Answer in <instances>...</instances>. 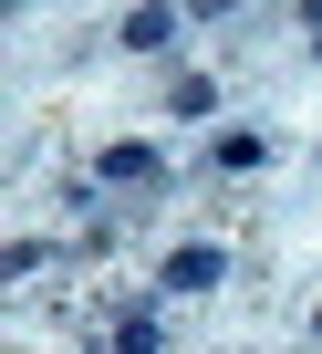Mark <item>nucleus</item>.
I'll return each instance as SVG.
<instances>
[{
	"label": "nucleus",
	"instance_id": "obj_1",
	"mask_svg": "<svg viewBox=\"0 0 322 354\" xmlns=\"http://www.w3.org/2000/svg\"><path fill=\"white\" fill-rule=\"evenodd\" d=\"M125 42H135V53H167V42H177V11H167V0H145V11L125 21Z\"/></svg>",
	"mask_w": 322,
	"mask_h": 354
},
{
	"label": "nucleus",
	"instance_id": "obj_2",
	"mask_svg": "<svg viewBox=\"0 0 322 354\" xmlns=\"http://www.w3.org/2000/svg\"><path fill=\"white\" fill-rule=\"evenodd\" d=\"M208 281H219V250H208V240H198V250H177V261H167V292H208Z\"/></svg>",
	"mask_w": 322,
	"mask_h": 354
},
{
	"label": "nucleus",
	"instance_id": "obj_3",
	"mask_svg": "<svg viewBox=\"0 0 322 354\" xmlns=\"http://www.w3.org/2000/svg\"><path fill=\"white\" fill-rule=\"evenodd\" d=\"M104 177H114V188H145V177H156V146H104Z\"/></svg>",
	"mask_w": 322,
	"mask_h": 354
},
{
	"label": "nucleus",
	"instance_id": "obj_4",
	"mask_svg": "<svg viewBox=\"0 0 322 354\" xmlns=\"http://www.w3.org/2000/svg\"><path fill=\"white\" fill-rule=\"evenodd\" d=\"M114 354H156V323H145V313H135V323H125V333H114Z\"/></svg>",
	"mask_w": 322,
	"mask_h": 354
}]
</instances>
